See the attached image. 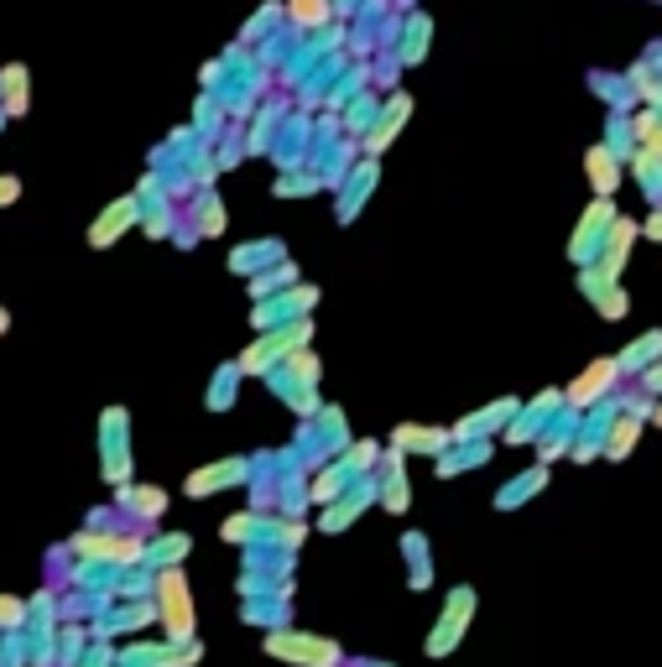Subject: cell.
I'll use <instances>...</instances> for the list:
<instances>
[{
  "label": "cell",
  "mask_w": 662,
  "mask_h": 667,
  "mask_svg": "<svg viewBox=\"0 0 662 667\" xmlns=\"http://www.w3.org/2000/svg\"><path fill=\"white\" fill-rule=\"evenodd\" d=\"M157 599H162V620H168L172 636L193 631V605H188V584H183V574H178V568L157 579Z\"/></svg>",
  "instance_id": "cell-1"
},
{
  "label": "cell",
  "mask_w": 662,
  "mask_h": 667,
  "mask_svg": "<svg viewBox=\"0 0 662 667\" xmlns=\"http://www.w3.org/2000/svg\"><path fill=\"white\" fill-rule=\"evenodd\" d=\"M267 651H277V657H303L308 667L340 663V651L329 647V641H313V636H272V641H267Z\"/></svg>",
  "instance_id": "cell-2"
},
{
  "label": "cell",
  "mask_w": 662,
  "mask_h": 667,
  "mask_svg": "<svg viewBox=\"0 0 662 667\" xmlns=\"http://www.w3.org/2000/svg\"><path fill=\"white\" fill-rule=\"evenodd\" d=\"M590 172H594V183H600V189H615V168H611V156H605V152L590 156Z\"/></svg>",
  "instance_id": "cell-3"
},
{
  "label": "cell",
  "mask_w": 662,
  "mask_h": 667,
  "mask_svg": "<svg viewBox=\"0 0 662 667\" xmlns=\"http://www.w3.org/2000/svg\"><path fill=\"white\" fill-rule=\"evenodd\" d=\"M120 220H131V204H116V214H110V220L94 224V245H104V240L116 235V224H120Z\"/></svg>",
  "instance_id": "cell-4"
},
{
  "label": "cell",
  "mask_w": 662,
  "mask_h": 667,
  "mask_svg": "<svg viewBox=\"0 0 662 667\" xmlns=\"http://www.w3.org/2000/svg\"><path fill=\"white\" fill-rule=\"evenodd\" d=\"M0 199H17V183H11V178H0Z\"/></svg>",
  "instance_id": "cell-5"
},
{
  "label": "cell",
  "mask_w": 662,
  "mask_h": 667,
  "mask_svg": "<svg viewBox=\"0 0 662 667\" xmlns=\"http://www.w3.org/2000/svg\"><path fill=\"white\" fill-rule=\"evenodd\" d=\"M6 324H11V319H6V313H0V334H6Z\"/></svg>",
  "instance_id": "cell-6"
}]
</instances>
